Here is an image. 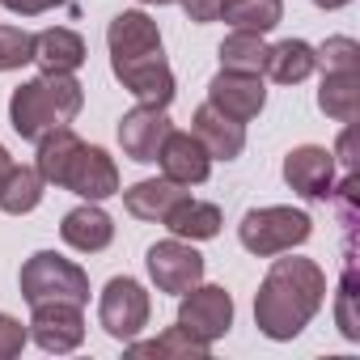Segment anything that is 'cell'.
Wrapping results in <instances>:
<instances>
[{
  "mask_svg": "<svg viewBox=\"0 0 360 360\" xmlns=\"http://www.w3.org/2000/svg\"><path fill=\"white\" fill-rule=\"evenodd\" d=\"M110 72L115 81L144 106H169L174 102V72L165 64L161 51H148V56H123V60H110Z\"/></svg>",
  "mask_w": 360,
  "mask_h": 360,
  "instance_id": "52a82bcc",
  "label": "cell"
},
{
  "mask_svg": "<svg viewBox=\"0 0 360 360\" xmlns=\"http://www.w3.org/2000/svg\"><path fill=\"white\" fill-rule=\"evenodd\" d=\"M18 284H22V301H26V305L72 301V305L85 309V301H89V276H85V267L72 263V259H64V255H56V250L30 255V259L22 263Z\"/></svg>",
  "mask_w": 360,
  "mask_h": 360,
  "instance_id": "3957f363",
  "label": "cell"
},
{
  "mask_svg": "<svg viewBox=\"0 0 360 360\" xmlns=\"http://www.w3.org/2000/svg\"><path fill=\"white\" fill-rule=\"evenodd\" d=\"M9 123H13V131H18L22 140H39V136H47L51 127L64 123L60 110H56V102H51V94H47V85H43V77L22 81V85L13 89V98H9Z\"/></svg>",
  "mask_w": 360,
  "mask_h": 360,
  "instance_id": "4fadbf2b",
  "label": "cell"
},
{
  "mask_svg": "<svg viewBox=\"0 0 360 360\" xmlns=\"http://www.w3.org/2000/svg\"><path fill=\"white\" fill-rule=\"evenodd\" d=\"M148 314H153V301H148L144 284L131 280V276H115L98 297V322L119 343L140 339V330L148 326Z\"/></svg>",
  "mask_w": 360,
  "mask_h": 360,
  "instance_id": "277c9868",
  "label": "cell"
},
{
  "mask_svg": "<svg viewBox=\"0 0 360 360\" xmlns=\"http://www.w3.org/2000/svg\"><path fill=\"white\" fill-rule=\"evenodd\" d=\"M187 195V187H178V183H169V178H144V183H136V187H127L123 191V208L136 217V221H165V212Z\"/></svg>",
  "mask_w": 360,
  "mask_h": 360,
  "instance_id": "ffe728a7",
  "label": "cell"
},
{
  "mask_svg": "<svg viewBox=\"0 0 360 360\" xmlns=\"http://www.w3.org/2000/svg\"><path fill=\"white\" fill-rule=\"evenodd\" d=\"M314 51H318L322 72H356V68H360V43L347 39V34H335V39H326V43L314 47Z\"/></svg>",
  "mask_w": 360,
  "mask_h": 360,
  "instance_id": "f546056e",
  "label": "cell"
},
{
  "mask_svg": "<svg viewBox=\"0 0 360 360\" xmlns=\"http://www.w3.org/2000/svg\"><path fill=\"white\" fill-rule=\"evenodd\" d=\"M34 64V34L22 26H0V72Z\"/></svg>",
  "mask_w": 360,
  "mask_h": 360,
  "instance_id": "f1b7e54d",
  "label": "cell"
},
{
  "mask_svg": "<svg viewBox=\"0 0 360 360\" xmlns=\"http://www.w3.org/2000/svg\"><path fill=\"white\" fill-rule=\"evenodd\" d=\"M39 144V161H34V169L43 174V183L47 187H60L64 183V174H68V165H72V157H77V148L85 144L68 123H60V127H51L47 136H39L34 140Z\"/></svg>",
  "mask_w": 360,
  "mask_h": 360,
  "instance_id": "7402d4cb",
  "label": "cell"
},
{
  "mask_svg": "<svg viewBox=\"0 0 360 360\" xmlns=\"http://www.w3.org/2000/svg\"><path fill=\"white\" fill-rule=\"evenodd\" d=\"M106 47H110V60H123V56H148V51H161V30L148 13L140 9H123L110 26H106Z\"/></svg>",
  "mask_w": 360,
  "mask_h": 360,
  "instance_id": "e0dca14e",
  "label": "cell"
},
{
  "mask_svg": "<svg viewBox=\"0 0 360 360\" xmlns=\"http://www.w3.org/2000/svg\"><path fill=\"white\" fill-rule=\"evenodd\" d=\"M43 174L34 165H9L0 174V212L9 217H26L43 204Z\"/></svg>",
  "mask_w": 360,
  "mask_h": 360,
  "instance_id": "603a6c76",
  "label": "cell"
},
{
  "mask_svg": "<svg viewBox=\"0 0 360 360\" xmlns=\"http://www.w3.org/2000/svg\"><path fill=\"white\" fill-rule=\"evenodd\" d=\"M326 305V271L314 259H280L267 267L259 292H255V326L276 339L288 343L297 339L318 309Z\"/></svg>",
  "mask_w": 360,
  "mask_h": 360,
  "instance_id": "6da1fadb",
  "label": "cell"
},
{
  "mask_svg": "<svg viewBox=\"0 0 360 360\" xmlns=\"http://www.w3.org/2000/svg\"><path fill=\"white\" fill-rule=\"evenodd\" d=\"M208 106H217L221 115H229V119H238V123L259 119V115H263V106H267L263 77L221 68V72L208 81Z\"/></svg>",
  "mask_w": 360,
  "mask_h": 360,
  "instance_id": "8fae6325",
  "label": "cell"
},
{
  "mask_svg": "<svg viewBox=\"0 0 360 360\" xmlns=\"http://www.w3.org/2000/svg\"><path fill=\"white\" fill-rule=\"evenodd\" d=\"M43 85H47V94H51L60 119L72 123V119L81 115V106H85V89H81V81H77L72 72H43Z\"/></svg>",
  "mask_w": 360,
  "mask_h": 360,
  "instance_id": "83f0119b",
  "label": "cell"
},
{
  "mask_svg": "<svg viewBox=\"0 0 360 360\" xmlns=\"http://www.w3.org/2000/svg\"><path fill=\"white\" fill-rule=\"evenodd\" d=\"M318 106L335 123H352L360 110V72H322Z\"/></svg>",
  "mask_w": 360,
  "mask_h": 360,
  "instance_id": "cb8c5ba5",
  "label": "cell"
},
{
  "mask_svg": "<svg viewBox=\"0 0 360 360\" xmlns=\"http://www.w3.org/2000/svg\"><path fill=\"white\" fill-rule=\"evenodd\" d=\"M165 229H169V238H183V242H212L217 233H221V208L217 204H208V200H195L191 191L178 200L169 212H165V221H161Z\"/></svg>",
  "mask_w": 360,
  "mask_h": 360,
  "instance_id": "ac0fdd59",
  "label": "cell"
},
{
  "mask_svg": "<svg viewBox=\"0 0 360 360\" xmlns=\"http://www.w3.org/2000/svg\"><path fill=\"white\" fill-rule=\"evenodd\" d=\"M178 5L187 9V18H191L195 26H208V22L221 18V0H178Z\"/></svg>",
  "mask_w": 360,
  "mask_h": 360,
  "instance_id": "d6a6232c",
  "label": "cell"
},
{
  "mask_svg": "<svg viewBox=\"0 0 360 360\" xmlns=\"http://www.w3.org/2000/svg\"><path fill=\"white\" fill-rule=\"evenodd\" d=\"M221 18L233 30L267 34L284 22V0H221Z\"/></svg>",
  "mask_w": 360,
  "mask_h": 360,
  "instance_id": "d4e9b609",
  "label": "cell"
},
{
  "mask_svg": "<svg viewBox=\"0 0 360 360\" xmlns=\"http://www.w3.org/2000/svg\"><path fill=\"white\" fill-rule=\"evenodd\" d=\"M339 157H343V165H347V174H352V165H356V157H352V131H343V140H339Z\"/></svg>",
  "mask_w": 360,
  "mask_h": 360,
  "instance_id": "e575fe53",
  "label": "cell"
},
{
  "mask_svg": "<svg viewBox=\"0 0 360 360\" xmlns=\"http://www.w3.org/2000/svg\"><path fill=\"white\" fill-rule=\"evenodd\" d=\"M85 39L68 26H51L43 34H34V64L43 72H77L85 64Z\"/></svg>",
  "mask_w": 360,
  "mask_h": 360,
  "instance_id": "d6986e66",
  "label": "cell"
},
{
  "mask_svg": "<svg viewBox=\"0 0 360 360\" xmlns=\"http://www.w3.org/2000/svg\"><path fill=\"white\" fill-rule=\"evenodd\" d=\"M178 326L200 343H217L233 326V297L221 284H195L178 297Z\"/></svg>",
  "mask_w": 360,
  "mask_h": 360,
  "instance_id": "5b68a950",
  "label": "cell"
},
{
  "mask_svg": "<svg viewBox=\"0 0 360 360\" xmlns=\"http://www.w3.org/2000/svg\"><path fill=\"white\" fill-rule=\"evenodd\" d=\"M26 339H30V330H26V326H22L13 314H0V360H13V356H22Z\"/></svg>",
  "mask_w": 360,
  "mask_h": 360,
  "instance_id": "4dcf8cb0",
  "label": "cell"
},
{
  "mask_svg": "<svg viewBox=\"0 0 360 360\" xmlns=\"http://www.w3.org/2000/svg\"><path fill=\"white\" fill-rule=\"evenodd\" d=\"M144 263H148L157 292H169V297H183L187 288H195L204 280V255L195 250V242H183V238H165V242L148 246Z\"/></svg>",
  "mask_w": 360,
  "mask_h": 360,
  "instance_id": "8992f818",
  "label": "cell"
},
{
  "mask_svg": "<svg viewBox=\"0 0 360 360\" xmlns=\"http://www.w3.org/2000/svg\"><path fill=\"white\" fill-rule=\"evenodd\" d=\"M221 68L229 72H250V77H263V60H267V43L263 34H250V30H233L225 43H221Z\"/></svg>",
  "mask_w": 360,
  "mask_h": 360,
  "instance_id": "484cf974",
  "label": "cell"
},
{
  "mask_svg": "<svg viewBox=\"0 0 360 360\" xmlns=\"http://www.w3.org/2000/svg\"><path fill=\"white\" fill-rule=\"evenodd\" d=\"M191 136L208 148L212 161H233V157H242V148H246V123L221 115V110L208 106V102L191 115Z\"/></svg>",
  "mask_w": 360,
  "mask_h": 360,
  "instance_id": "9a60e30c",
  "label": "cell"
},
{
  "mask_svg": "<svg viewBox=\"0 0 360 360\" xmlns=\"http://www.w3.org/2000/svg\"><path fill=\"white\" fill-rule=\"evenodd\" d=\"M30 339L43 347V352H77L85 343V318H81V305L72 301H43V305H30Z\"/></svg>",
  "mask_w": 360,
  "mask_h": 360,
  "instance_id": "ba28073f",
  "label": "cell"
},
{
  "mask_svg": "<svg viewBox=\"0 0 360 360\" xmlns=\"http://www.w3.org/2000/svg\"><path fill=\"white\" fill-rule=\"evenodd\" d=\"M284 183L301 200H330L335 195V153L322 144H301L284 157Z\"/></svg>",
  "mask_w": 360,
  "mask_h": 360,
  "instance_id": "30bf717a",
  "label": "cell"
},
{
  "mask_svg": "<svg viewBox=\"0 0 360 360\" xmlns=\"http://www.w3.org/2000/svg\"><path fill=\"white\" fill-rule=\"evenodd\" d=\"M9 13H18V18H39V13H47V9H60V5H68V0H0Z\"/></svg>",
  "mask_w": 360,
  "mask_h": 360,
  "instance_id": "836d02e7",
  "label": "cell"
},
{
  "mask_svg": "<svg viewBox=\"0 0 360 360\" xmlns=\"http://www.w3.org/2000/svg\"><path fill=\"white\" fill-rule=\"evenodd\" d=\"M169 136V115H165V106H131L123 119H119V144H123V157H131V161H140V165H148V161H157V148H161V140Z\"/></svg>",
  "mask_w": 360,
  "mask_h": 360,
  "instance_id": "5bb4252c",
  "label": "cell"
},
{
  "mask_svg": "<svg viewBox=\"0 0 360 360\" xmlns=\"http://www.w3.org/2000/svg\"><path fill=\"white\" fill-rule=\"evenodd\" d=\"M140 5H174V0H140Z\"/></svg>",
  "mask_w": 360,
  "mask_h": 360,
  "instance_id": "74e56055",
  "label": "cell"
},
{
  "mask_svg": "<svg viewBox=\"0 0 360 360\" xmlns=\"http://www.w3.org/2000/svg\"><path fill=\"white\" fill-rule=\"evenodd\" d=\"M318 9H343V5H352V0H314Z\"/></svg>",
  "mask_w": 360,
  "mask_h": 360,
  "instance_id": "d590c367",
  "label": "cell"
},
{
  "mask_svg": "<svg viewBox=\"0 0 360 360\" xmlns=\"http://www.w3.org/2000/svg\"><path fill=\"white\" fill-rule=\"evenodd\" d=\"M157 165H161V178H169V183H178V187H200L212 174L208 148L191 131H174V127H169V136L157 148Z\"/></svg>",
  "mask_w": 360,
  "mask_h": 360,
  "instance_id": "7c38bea8",
  "label": "cell"
},
{
  "mask_svg": "<svg viewBox=\"0 0 360 360\" xmlns=\"http://www.w3.org/2000/svg\"><path fill=\"white\" fill-rule=\"evenodd\" d=\"M60 187L72 191V195H81V200L102 204V200L119 195V165H115V157H110L106 148H98V144H81Z\"/></svg>",
  "mask_w": 360,
  "mask_h": 360,
  "instance_id": "9c48e42d",
  "label": "cell"
},
{
  "mask_svg": "<svg viewBox=\"0 0 360 360\" xmlns=\"http://www.w3.org/2000/svg\"><path fill=\"white\" fill-rule=\"evenodd\" d=\"M314 68H318V51L305 39H284V43L267 47V60H263V72L276 85H301Z\"/></svg>",
  "mask_w": 360,
  "mask_h": 360,
  "instance_id": "44dd1931",
  "label": "cell"
},
{
  "mask_svg": "<svg viewBox=\"0 0 360 360\" xmlns=\"http://www.w3.org/2000/svg\"><path fill=\"white\" fill-rule=\"evenodd\" d=\"M60 238H64L72 250H81V255H98V250H106V246L115 242V221H110V212H102L94 200H85L81 208H72V212L60 221Z\"/></svg>",
  "mask_w": 360,
  "mask_h": 360,
  "instance_id": "2e32d148",
  "label": "cell"
},
{
  "mask_svg": "<svg viewBox=\"0 0 360 360\" xmlns=\"http://www.w3.org/2000/svg\"><path fill=\"white\" fill-rule=\"evenodd\" d=\"M314 233V221L309 212L301 208H288V204H271V208H250L238 225V238L250 255L259 259H276V255H288L297 246H305Z\"/></svg>",
  "mask_w": 360,
  "mask_h": 360,
  "instance_id": "7a4b0ae2",
  "label": "cell"
},
{
  "mask_svg": "<svg viewBox=\"0 0 360 360\" xmlns=\"http://www.w3.org/2000/svg\"><path fill=\"white\" fill-rule=\"evenodd\" d=\"M352 297H356V276H352V267L343 271V288H339V330L347 335V339H360V322L352 318Z\"/></svg>",
  "mask_w": 360,
  "mask_h": 360,
  "instance_id": "1f68e13d",
  "label": "cell"
},
{
  "mask_svg": "<svg viewBox=\"0 0 360 360\" xmlns=\"http://www.w3.org/2000/svg\"><path fill=\"white\" fill-rule=\"evenodd\" d=\"M9 165H13V157H9V148H5V144H0V174H5Z\"/></svg>",
  "mask_w": 360,
  "mask_h": 360,
  "instance_id": "8d00e7d4",
  "label": "cell"
},
{
  "mask_svg": "<svg viewBox=\"0 0 360 360\" xmlns=\"http://www.w3.org/2000/svg\"><path fill=\"white\" fill-rule=\"evenodd\" d=\"M127 352L131 356H208L212 352V343H200V339H191L183 326H169L161 339H153V343H140V339H131L127 343Z\"/></svg>",
  "mask_w": 360,
  "mask_h": 360,
  "instance_id": "4316f807",
  "label": "cell"
}]
</instances>
